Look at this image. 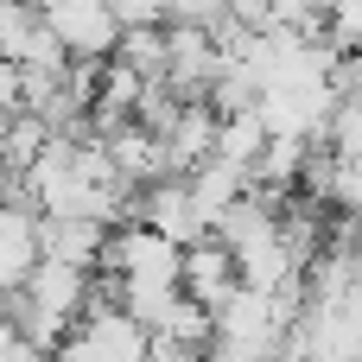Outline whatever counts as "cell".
<instances>
[{
	"label": "cell",
	"mask_w": 362,
	"mask_h": 362,
	"mask_svg": "<svg viewBox=\"0 0 362 362\" xmlns=\"http://www.w3.org/2000/svg\"><path fill=\"white\" fill-rule=\"evenodd\" d=\"M185 293H191L197 305H210V312H223V305L242 293V267H235V255H229L216 235H204L197 248H185Z\"/></svg>",
	"instance_id": "obj_1"
}]
</instances>
